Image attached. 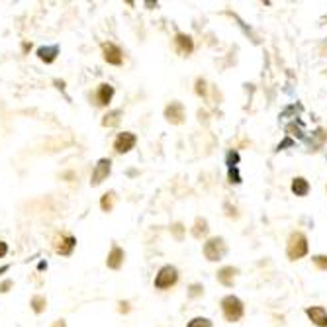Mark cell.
I'll return each mask as SVG.
<instances>
[{
    "label": "cell",
    "instance_id": "cell-5",
    "mask_svg": "<svg viewBox=\"0 0 327 327\" xmlns=\"http://www.w3.org/2000/svg\"><path fill=\"white\" fill-rule=\"evenodd\" d=\"M110 171H112V161L110 159H100L94 171H92V178H90V185L92 186H98L102 185L106 178H108Z\"/></svg>",
    "mask_w": 327,
    "mask_h": 327
},
{
    "label": "cell",
    "instance_id": "cell-18",
    "mask_svg": "<svg viewBox=\"0 0 327 327\" xmlns=\"http://www.w3.org/2000/svg\"><path fill=\"white\" fill-rule=\"evenodd\" d=\"M121 120V110H112L108 112L106 116H104V120H102V126L104 128H114V126H118Z\"/></svg>",
    "mask_w": 327,
    "mask_h": 327
},
{
    "label": "cell",
    "instance_id": "cell-33",
    "mask_svg": "<svg viewBox=\"0 0 327 327\" xmlns=\"http://www.w3.org/2000/svg\"><path fill=\"white\" fill-rule=\"evenodd\" d=\"M53 327H67V323L63 321V319H57V321L53 323Z\"/></svg>",
    "mask_w": 327,
    "mask_h": 327
},
{
    "label": "cell",
    "instance_id": "cell-30",
    "mask_svg": "<svg viewBox=\"0 0 327 327\" xmlns=\"http://www.w3.org/2000/svg\"><path fill=\"white\" fill-rule=\"evenodd\" d=\"M171 231L175 233L176 239H182V223H175V226L171 228Z\"/></svg>",
    "mask_w": 327,
    "mask_h": 327
},
{
    "label": "cell",
    "instance_id": "cell-21",
    "mask_svg": "<svg viewBox=\"0 0 327 327\" xmlns=\"http://www.w3.org/2000/svg\"><path fill=\"white\" fill-rule=\"evenodd\" d=\"M114 202H116V194H114V192H108V194H104L102 200H100V208H102L104 212H112Z\"/></svg>",
    "mask_w": 327,
    "mask_h": 327
},
{
    "label": "cell",
    "instance_id": "cell-3",
    "mask_svg": "<svg viewBox=\"0 0 327 327\" xmlns=\"http://www.w3.org/2000/svg\"><path fill=\"white\" fill-rule=\"evenodd\" d=\"M226 253H228V245H226L223 237H210L204 243V257L208 261H221L226 257Z\"/></svg>",
    "mask_w": 327,
    "mask_h": 327
},
{
    "label": "cell",
    "instance_id": "cell-28",
    "mask_svg": "<svg viewBox=\"0 0 327 327\" xmlns=\"http://www.w3.org/2000/svg\"><path fill=\"white\" fill-rule=\"evenodd\" d=\"M208 88H206V80L204 78H198L196 80V94L198 96H206Z\"/></svg>",
    "mask_w": 327,
    "mask_h": 327
},
{
    "label": "cell",
    "instance_id": "cell-19",
    "mask_svg": "<svg viewBox=\"0 0 327 327\" xmlns=\"http://www.w3.org/2000/svg\"><path fill=\"white\" fill-rule=\"evenodd\" d=\"M208 221L204 218H196L194 221V228H192V235L196 237V239H202L204 235H208Z\"/></svg>",
    "mask_w": 327,
    "mask_h": 327
},
{
    "label": "cell",
    "instance_id": "cell-8",
    "mask_svg": "<svg viewBox=\"0 0 327 327\" xmlns=\"http://www.w3.org/2000/svg\"><path fill=\"white\" fill-rule=\"evenodd\" d=\"M165 118L167 121H171L173 126H178V124H182L185 121V106L180 104V102H171L167 108H165Z\"/></svg>",
    "mask_w": 327,
    "mask_h": 327
},
{
    "label": "cell",
    "instance_id": "cell-14",
    "mask_svg": "<svg viewBox=\"0 0 327 327\" xmlns=\"http://www.w3.org/2000/svg\"><path fill=\"white\" fill-rule=\"evenodd\" d=\"M237 274H239V271H237L235 267H223V269H219L218 271V282L229 288V286H233Z\"/></svg>",
    "mask_w": 327,
    "mask_h": 327
},
{
    "label": "cell",
    "instance_id": "cell-4",
    "mask_svg": "<svg viewBox=\"0 0 327 327\" xmlns=\"http://www.w3.org/2000/svg\"><path fill=\"white\" fill-rule=\"evenodd\" d=\"M176 280H178V271L175 267H171V264H165L155 276V288L157 290H167V288L175 286Z\"/></svg>",
    "mask_w": 327,
    "mask_h": 327
},
{
    "label": "cell",
    "instance_id": "cell-31",
    "mask_svg": "<svg viewBox=\"0 0 327 327\" xmlns=\"http://www.w3.org/2000/svg\"><path fill=\"white\" fill-rule=\"evenodd\" d=\"M292 145H294V141H292L290 137H286V139H284L282 143H278V147H276V151H284L286 147H292Z\"/></svg>",
    "mask_w": 327,
    "mask_h": 327
},
{
    "label": "cell",
    "instance_id": "cell-17",
    "mask_svg": "<svg viewBox=\"0 0 327 327\" xmlns=\"http://www.w3.org/2000/svg\"><path fill=\"white\" fill-rule=\"evenodd\" d=\"M57 53H59V47H57V45H51V47H39V49H37L39 59L45 61V63H53Z\"/></svg>",
    "mask_w": 327,
    "mask_h": 327
},
{
    "label": "cell",
    "instance_id": "cell-26",
    "mask_svg": "<svg viewBox=\"0 0 327 327\" xmlns=\"http://www.w3.org/2000/svg\"><path fill=\"white\" fill-rule=\"evenodd\" d=\"M312 261L319 271H327V255H316V257H312Z\"/></svg>",
    "mask_w": 327,
    "mask_h": 327
},
{
    "label": "cell",
    "instance_id": "cell-32",
    "mask_svg": "<svg viewBox=\"0 0 327 327\" xmlns=\"http://www.w3.org/2000/svg\"><path fill=\"white\" fill-rule=\"evenodd\" d=\"M6 253H8V245H6L4 241H0V259H2Z\"/></svg>",
    "mask_w": 327,
    "mask_h": 327
},
{
    "label": "cell",
    "instance_id": "cell-7",
    "mask_svg": "<svg viewBox=\"0 0 327 327\" xmlns=\"http://www.w3.org/2000/svg\"><path fill=\"white\" fill-rule=\"evenodd\" d=\"M135 143H137V137H135L131 131L118 133V137L114 139V151L116 153H128L135 147Z\"/></svg>",
    "mask_w": 327,
    "mask_h": 327
},
{
    "label": "cell",
    "instance_id": "cell-1",
    "mask_svg": "<svg viewBox=\"0 0 327 327\" xmlns=\"http://www.w3.org/2000/svg\"><path fill=\"white\" fill-rule=\"evenodd\" d=\"M310 251V245H308V237H305L302 231H294L290 237H288V245H286V255L290 261H298L305 257Z\"/></svg>",
    "mask_w": 327,
    "mask_h": 327
},
{
    "label": "cell",
    "instance_id": "cell-6",
    "mask_svg": "<svg viewBox=\"0 0 327 327\" xmlns=\"http://www.w3.org/2000/svg\"><path fill=\"white\" fill-rule=\"evenodd\" d=\"M102 53H104V61L110 63V65L118 67L124 63V53H121V49L116 44H112V42L102 44Z\"/></svg>",
    "mask_w": 327,
    "mask_h": 327
},
{
    "label": "cell",
    "instance_id": "cell-24",
    "mask_svg": "<svg viewBox=\"0 0 327 327\" xmlns=\"http://www.w3.org/2000/svg\"><path fill=\"white\" fill-rule=\"evenodd\" d=\"M186 327H214V325H212V321L208 317H194V319L188 321Z\"/></svg>",
    "mask_w": 327,
    "mask_h": 327
},
{
    "label": "cell",
    "instance_id": "cell-15",
    "mask_svg": "<svg viewBox=\"0 0 327 327\" xmlns=\"http://www.w3.org/2000/svg\"><path fill=\"white\" fill-rule=\"evenodd\" d=\"M292 192L300 198L308 196V192H310V182L305 180L304 176H296L294 180H292Z\"/></svg>",
    "mask_w": 327,
    "mask_h": 327
},
{
    "label": "cell",
    "instance_id": "cell-34",
    "mask_svg": "<svg viewBox=\"0 0 327 327\" xmlns=\"http://www.w3.org/2000/svg\"><path fill=\"white\" fill-rule=\"evenodd\" d=\"M121 308H120V312H128V310H130V308H128V302H121Z\"/></svg>",
    "mask_w": 327,
    "mask_h": 327
},
{
    "label": "cell",
    "instance_id": "cell-13",
    "mask_svg": "<svg viewBox=\"0 0 327 327\" xmlns=\"http://www.w3.org/2000/svg\"><path fill=\"white\" fill-rule=\"evenodd\" d=\"M124 249L121 247H118V245H114L112 247V251H110L108 259H106V264H108V269H112V271H118L121 264H124Z\"/></svg>",
    "mask_w": 327,
    "mask_h": 327
},
{
    "label": "cell",
    "instance_id": "cell-22",
    "mask_svg": "<svg viewBox=\"0 0 327 327\" xmlns=\"http://www.w3.org/2000/svg\"><path fill=\"white\" fill-rule=\"evenodd\" d=\"M302 104H290L288 108H284L282 112H280V118H290V116H300L302 114Z\"/></svg>",
    "mask_w": 327,
    "mask_h": 327
},
{
    "label": "cell",
    "instance_id": "cell-25",
    "mask_svg": "<svg viewBox=\"0 0 327 327\" xmlns=\"http://www.w3.org/2000/svg\"><path fill=\"white\" fill-rule=\"evenodd\" d=\"M228 178H229V182H231V185H241L239 169H237V167H235V169H229V171H228Z\"/></svg>",
    "mask_w": 327,
    "mask_h": 327
},
{
    "label": "cell",
    "instance_id": "cell-11",
    "mask_svg": "<svg viewBox=\"0 0 327 327\" xmlns=\"http://www.w3.org/2000/svg\"><path fill=\"white\" fill-rule=\"evenodd\" d=\"M305 316L312 319V323L317 327H327V312L321 305H312L305 310Z\"/></svg>",
    "mask_w": 327,
    "mask_h": 327
},
{
    "label": "cell",
    "instance_id": "cell-12",
    "mask_svg": "<svg viewBox=\"0 0 327 327\" xmlns=\"http://www.w3.org/2000/svg\"><path fill=\"white\" fill-rule=\"evenodd\" d=\"M112 98H114V87L108 85V83L100 85L96 94H94V102H96L98 106H108L110 102H112Z\"/></svg>",
    "mask_w": 327,
    "mask_h": 327
},
{
    "label": "cell",
    "instance_id": "cell-20",
    "mask_svg": "<svg viewBox=\"0 0 327 327\" xmlns=\"http://www.w3.org/2000/svg\"><path fill=\"white\" fill-rule=\"evenodd\" d=\"M286 133H288V137L292 139V137H298V139H304V130H302V121H292V124H288L286 126Z\"/></svg>",
    "mask_w": 327,
    "mask_h": 327
},
{
    "label": "cell",
    "instance_id": "cell-23",
    "mask_svg": "<svg viewBox=\"0 0 327 327\" xmlns=\"http://www.w3.org/2000/svg\"><path fill=\"white\" fill-rule=\"evenodd\" d=\"M239 151H235V149H231V151H228V155H226V165H228V169H235L237 165H239Z\"/></svg>",
    "mask_w": 327,
    "mask_h": 327
},
{
    "label": "cell",
    "instance_id": "cell-10",
    "mask_svg": "<svg viewBox=\"0 0 327 327\" xmlns=\"http://www.w3.org/2000/svg\"><path fill=\"white\" fill-rule=\"evenodd\" d=\"M175 49H176V53H180V55H190L194 51V42H192V37L186 35V33H176Z\"/></svg>",
    "mask_w": 327,
    "mask_h": 327
},
{
    "label": "cell",
    "instance_id": "cell-27",
    "mask_svg": "<svg viewBox=\"0 0 327 327\" xmlns=\"http://www.w3.org/2000/svg\"><path fill=\"white\" fill-rule=\"evenodd\" d=\"M32 304H33V312H35V314H42V312H44V305H45V298L35 296L32 300Z\"/></svg>",
    "mask_w": 327,
    "mask_h": 327
},
{
    "label": "cell",
    "instance_id": "cell-2",
    "mask_svg": "<svg viewBox=\"0 0 327 327\" xmlns=\"http://www.w3.org/2000/svg\"><path fill=\"white\" fill-rule=\"evenodd\" d=\"M221 312H223V317L231 321V323H235V321H239L243 314H245V305L241 302L237 296L229 294L226 296L223 300H221Z\"/></svg>",
    "mask_w": 327,
    "mask_h": 327
},
{
    "label": "cell",
    "instance_id": "cell-16",
    "mask_svg": "<svg viewBox=\"0 0 327 327\" xmlns=\"http://www.w3.org/2000/svg\"><path fill=\"white\" fill-rule=\"evenodd\" d=\"M325 141H327V131L319 128V130H316L312 133V139L308 143H310V149H312V151H317Z\"/></svg>",
    "mask_w": 327,
    "mask_h": 327
},
{
    "label": "cell",
    "instance_id": "cell-9",
    "mask_svg": "<svg viewBox=\"0 0 327 327\" xmlns=\"http://www.w3.org/2000/svg\"><path fill=\"white\" fill-rule=\"evenodd\" d=\"M75 245H76V239L73 235H59L53 243L55 251L59 253V255H71L73 249H75Z\"/></svg>",
    "mask_w": 327,
    "mask_h": 327
},
{
    "label": "cell",
    "instance_id": "cell-29",
    "mask_svg": "<svg viewBox=\"0 0 327 327\" xmlns=\"http://www.w3.org/2000/svg\"><path fill=\"white\" fill-rule=\"evenodd\" d=\"M204 292V286L202 284H192L190 286V298H196V296H200Z\"/></svg>",
    "mask_w": 327,
    "mask_h": 327
}]
</instances>
